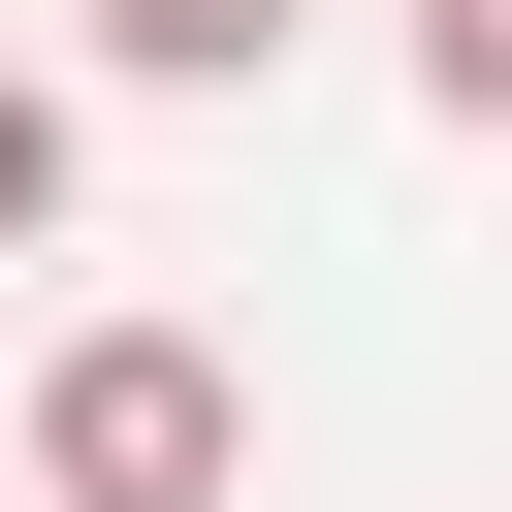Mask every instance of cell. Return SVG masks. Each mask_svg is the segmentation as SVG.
<instances>
[{
	"label": "cell",
	"mask_w": 512,
	"mask_h": 512,
	"mask_svg": "<svg viewBox=\"0 0 512 512\" xmlns=\"http://www.w3.org/2000/svg\"><path fill=\"white\" fill-rule=\"evenodd\" d=\"M32 512H256V384L192 320H64L32 352Z\"/></svg>",
	"instance_id": "6da1fadb"
},
{
	"label": "cell",
	"mask_w": 512,
	"mask_h": 512,
	"mask_svg": "<svg viewBox=\"0 0 512 512\" xmlns=\"http://www.w3.org/2000/svg\"><path fill=\"white\" fill-rule=\"evenodd\" d=\"M288 32H320V0H96V64H128V96H256Z\"/></svg>",
	"instance_id": "7a4b0ae2"
},
{
	"label": "cell",
	"mask_w": 512,
	"mask_h": 512,
	"mask_svg": "<svg viewBox=\"0 0 512 512\" xmlns=\"http://www.w3.org/2000/svg\"><path fill=\"white\" fill-rule=\"evenodd\" d=\"M416 96H448V128L512 160V0H416Z\"/></svg>",
	"instance_id": "3957f363"
},
{
	"label": "cell",
	"mask_w": 512,
	"mask_h": 512,
	"mask_svg": "<svg viewBox=\"0 0 512 512\" xmlns=\"http://www.w3.org/2000/svg\"><path fill=\"white\" fill-rule=\"evenodd\" d=\"M64 224V64H0V256Z\"/></svg>",
	"instance_id": "277c9868"
}]
</instances>
